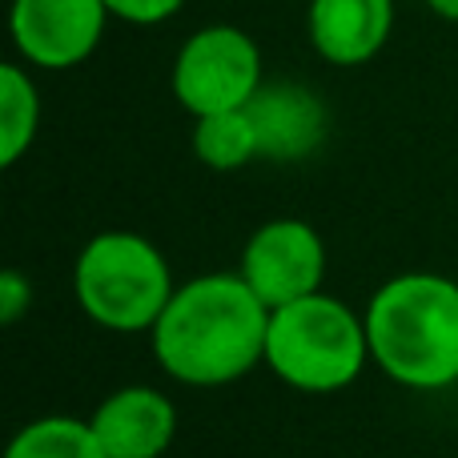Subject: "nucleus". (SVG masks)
<instances>
[{"label":"nucleus","mask_w":458,"mask_h":458,"mask_svg":"<svg viewBox=\"0 0 458 458\" xmlns=\"http://www.w3.org/2000/svg\"><path fill=\"white\" fill-rule=\"evenodd\" d=\"M269 306L242 274H201L177 285L174 301L149 330L153 354L185 386H229L266 362Z\"/></svg>","instance_id":"nucleus-1"},{"label":"nucleus","mask_w":458,"mask_h":458,"mask_svg":"<svg viewBox=\"0 0 458 458\" xmlns=\"http://www.w3.org/2000/svg\"><path fill=\"white\" fill-rule=\"evenodd\" d=\"M370 358L406 390L458 382V282L443 274H398L366 306Z\"/></svg>","instance_id":"nucleus-2"},{"label":"nucleus","mask_w":458,"mask_h":458,"mask_svg":"<svg viewBox=\"0 0 458 458\" xmlns=\"http://www.w3.org/2000/svg\"><path fill=\"white\" fill-rule=\"evenodd\" d=\"M370 358L366 318L330 293H310L269 310L266 366L301 394H334L358 382Z\"/></svg>","instance_id":"nucleus-3"},{"label":"nucleus","mask_w":458,"mask_h":458,"mask_svg":"<svg viewBox=\"0 0 458 458\" xmlns=\"http://www.w3.org/2000/svg\"><path fill=\"white\" fill-rule=\"evenodd\" d=\"M72 290L81 310L97 326L113 334H141L157 326L177 285L165 253L149 237L113 229V233H97L81 250Z\"/></svg>","instance_id":"nucleus-4"},{"label":"nucleus","mask_w":458,"mask_h":458,"mask_svg":"<svg viewBox=\"0 0 458 458\" xmlns=\"http://www.w3.org/2000/svg\"><path fill=\"white\" fill-rule=\"evenodd\" d=\"M258 77V45L242 29L214 24L182 48L174 69V93L193 117H209V113L245 109L261 89Z\"/></svg>","instance_id":"nucleus-5"},{"label":"nucleus","mask_w":458,"mask_h":458,"mask_svg":"<svg viewBox=\"0 0 458 458\" xmlns=\"http://www.w3.org/2000/svg\"><path fill=\"white\" fill-rule=\"evenodd\" d=\"M237 274L245 277V285L269 310L290 306V301L310 298V293L322 290L326 245L314 225L298 222V217H282V222L261 225L245 242L242 269Z\"/></svg>","instance_id":"nucleus-6"},{"label":"nucleus","mask_w":458,"mask_h":458,"mask_svg":"<svg viewBox=\"0 0 458 458\" xmlns=\"http://www.w3.org/2000/svg\"><path fill=\"white\" fill-rule=\"evenodd\" d=\"M105 13V0H16L13 37L32 64L69 69L97 48Z\"/></svg>","instance_id":"nucleus-7"},{"label":"nucleus","mask_w":458,"mask_h":458,"mask_svg":"<svg viewBox=\"0 0 458 458\" xmlns=\"http://www.w3.org/2000/svg\"><path fill=\"white\" fill-rule=\"evenodd\" d=\"M89 422L109 458H161L177 435L174 403L153 386L113 390Z\"/></svg>","instance_id":"nucleus-8"},{"label":"nucleus","mask_w":458,"mask_h":458,"mask_svg":"<svg viewBox=\"0 0 458 458\" xmlns=\"http://www.w3.org/2000/svg\"><path fill=\"white\" fill-rule=\"evenodd\" d=\"M253 129H258L261 157L274 161H301L322 145L326 137V109L301 85H269L258 89L245 105Z\"/></svg>","instance_id":"nucleus-9"},{"label":"nucleus","mask_w":458,"mask_h":458,"mask_svg":"<svg viewBox=\"0 0 458 458\" xmlns=\"http://www.w3.org/2000/svg\"><path fill=\"white\" fill-rule=\"evenodd\" d=\"M390 0H314L310 37L314 48L334 64H362L382 48L390 32Z\"/></svg>","instance_id":"nucleus-10"},{"label":"nucleus","mask_w":458,"mask_h":458,"mask_svg":"<svg viewBox=\"0 0 458 458\" xmlns=\"http://www.w3.org/2000/svg\"><path fill=\"white\" fill-rule=\"evenodd\" d=\"M4 458H109V454L97 443L93 422L48 414V419H37L16 430Z\"/></svg>","instance_id":"nucleus-11"},{"label":"nucleus","mask_w":458,"mask_h":458,"mask_svg":"<svg viewBox=\"0 0 458 458\" xmlns=\"http://www.w3.org/2000/svg\"><path fill=\"white\" fill-rule=\"evenodd\" d=\"M193 149L206 161L209 169H242L245 161L258 157V129H253L250 113L245 109H229V113H209V117H198V129H193Z\"/></svg>","instance_id":"nucleus-12"},{"label":"nucleus","mask_w":458,"mask_h":458,"mask_svg":"<svg viewBox=\"0 0 458 458\" xmlns=\"http://www.w3.org/2000/svg\"><path fill=\"white\" fill-rule=\"evenodd\" d=\"M40 121V101L32 81L16 64L0 69V165H16L32 145Z\"/></svg>","instance_id":"nucleus-13"},{"label":"nucleus","mask_w":458,"mask_h":458,"mask_svg":"<svg viewBox=\"0 0 458 458\" xmlns=\"http://www.w3.org/2000/svg\"><path fill=\"white\" fill-rule=\"evenodd\" d=\"M29 306H32V282L24 274H16V269H8L0 277V322L13 326Z\"/></svg>","instance_id":"nucleus-14"},{"label":"nucleus","mask_w":458,"mask_h":458,"mask_svg":"<svg viewBox=\"0 0 458 458\" xmlns=\"http://www.w3.org/2000/svg\"><path fill=\"white\" fill-rule=\"evenodd\" d=\"M109 13L125 16V21H137V24H157L165 16H174L182 8V0H105Z\"/></svg>","instance_id":"nucleus-15"},{"label":"nucleus","mask_w":458,"mask_h":458,"mask_svg":"<svg viewBox=\"0 0 458 458\" xmlns=\"http://www.w3.org/2000/svg\"><path fill=\"white\" fill-rule=\"evenodd\" d=\"M430 8L438 16H446V21H458V0H430Z\"/></svg>","instance_id":"nucleus-16"}]
</instances>
